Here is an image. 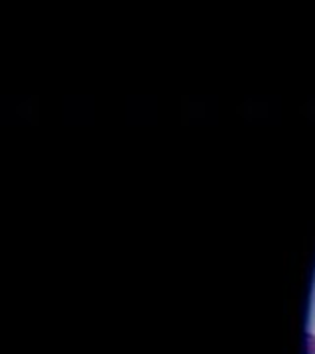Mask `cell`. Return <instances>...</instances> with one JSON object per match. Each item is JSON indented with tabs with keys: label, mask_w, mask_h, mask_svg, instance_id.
<instances>
[{
	"label": "cell",
	"mask_w": 315,
	"mask_h": 354,
	"mask_svg": "<svg viewBox=\"0 0 315 354\" xmlns=\"http://www.w3.org/2000/svg\"><path fill=\"white\" fill-rule=\"evenodd\" d=\"M305 354H315V337L307 335V346H305Z\"/></svg>",
	"instance_id": "6da1fadb"
}]
</instances>
